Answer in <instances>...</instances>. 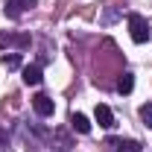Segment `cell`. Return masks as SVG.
I'll return each instance as SVG.
<instances>
[{
  "label": "cell",
  "mask_w": 152,
  "mask_h": 152,
  "mask_svg": "<svg viewBox=\"0 0 152 152\" xmlns=\"http://www.w3.org/2000/svg\"><path fill=\"white\" fill-rule=\"evenodd\" d=\"M117 152H140L137 140H117Z\"/></svg>",
  "instance_id": "cell-9"
},
{
  "label": "cell",
  "mask_w": 152,
  "mask_h": 152,
  "mask_svg": "<svg viewBox=\"0 0 152 152\" xmlns=\"http://www.w3.org/2000/svg\"><path fill=\"white\" fill-rule=\"evenodd\" d=\"M32 108H35L38 117H53V111H56L53 99H50L47 94H35V96H32Z\"/></svg>",
  "instance_id": "cell-2"
},
{
  "label": "cell",
  "mask_w": 152,
  "mask_h": 152,
  "mask_svg": "<svg viewBox=\"0 0 152 152\" xmlns=\"http://www.w3.org/2000/svg\"><path fill=\"white\" fill-rule=\"evenodd\" d=\"M129 35H132L134 44H146L149 41V23H146L143 15H137V12L129 15Z\"/></svg>",
  "instance_id": "cell-1"
},
{
  "label": "cell",
  "mask_w": 152,
  "mask_h": 152,
  "mask_svg": "<svg viewBox=\"0 0 152 152\" xmlns=\"http://www.w3.org/2000/svg\"><path fill=\"white\" fill-rule=\"evenodd\" d=\"M23 82L26 85H41V64H26L23 67Z\"/></svg>",
  "instance_id": "cell-6"
},
{
  "label": "cell",
  "mask_w": 152,
  "mask_h": 152,
  "mask_svg": "<svg viewBox=\"0 0 152 152\" xmlns=\"http://www.w3.org/2000/svg\"><path fill=\"white\" fill-rule=\"evenodd\" d=\"M70 126H73V132H79V134H88V132H91V120H88L85 114H79V111L70 114Z\"/></svg>",
  "instance_id": "cell-5"
},
{
  "label": "cell",
  "mask_w": 152,
  "mask_h": 152,
  "mask_svg": "<svg viewBox=\"0 0 152 152\" xmlns=\"http://www.w3.org/2000/svg\"><path fill=\"white\" fill-rule=\"evenodd\" d=\"M9 44H15V35H6V32H0V47H9Z\"/></svg>",
  "instance_id": "cell-11"
},
{
  "label": "cell",
  "mask_w": 152,
  "mask_h": 152,
  "mask_svg": "<svg viewBox=\"0 0 152 152\" xmlns=\"http://www.w3.org/2000/svg\"><path fill=\"white\" fill-rule=\"evenodd\" d=\"M0 64L9 67V70H15V67L20 64V53H9V56H3V58H0Z\"/></svg>",
  "instance_id": "cell-8"
},
{
  "label": "cell",
  "mask_w": 152,
  "mask_h": 152,
  "mask_svg": "<svg viewBox=\"0 0 152 152\" xmlns=\"http://www.w3.org/2000/svg\"><path fill=\"white\" fill-rule=\"evenodd\" d=\"M94 117H96V123H99L102 129H111V126H114V114H111V108H108V105H96Z\"/></svg>",
  "instance_id": "cell-4"
},
{
  "label": "cell",
  "mask_w": 152,
  "mask_h": 152,
  "mask_svg": "<svg viewBox=\"0 0 152 152\" xmlns=\"http://www.w3.org/2000/svg\"><path fill=\"white\" fill-rule=\"evenodd\" d=\"M32 6H35V0H9L6 15H9V18H20V12H26V9H32Z\"/></svg>",
  "instance_id": "cell-3"
},
{
  "label": "cell",
  "mask_w": 152,
  "mask_h": 152,
  "mask_svg": "<svg viewBox=\"0 0 152 152\" xmlns=\"http://www.w3.org/2000/svg\"><path fill=\"white\" fill-rule=\"evenodd\" d=\"M132 88H134V73L126 70V73L117 79V91H120V94H132Z\"/></svg>",
  "instance_id": "cell-7"
},
{
  "label": "cell",
  "mask_w": 152,
  "mask_h": 152,
  "mask_svg": "<svg viewBox=\"0 0 152 152\" xmlns=\"http://www.w3.org/2000/svg\"><path fill=\"white\" fill-rule=\"evenodd\" d=\"M137 114H140V120H143V123H146V126L152 129V102H143Z\"/></svg>",
  "instance_id": "cell-10"
}]
</instances>
